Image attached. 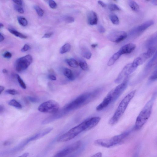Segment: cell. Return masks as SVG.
Wrapping results in <instances>:
<instances>
[{
	"mask_svg": "<svg viewBox=\"0 0 157 157\" xmlns=\"http://www.w3.org/2000/svg\"><path fill=\"white\" fill-rule=\"evenodd\" d=\"M127 37V33L122 31H116L111 32L107 36L109 40L116 43H119L123 41Z\"/></svg>",
	"mask_w": 157,
	"mask_h": 157,
	"instance_id": "8fae6325",
	"label": "cell"
},
{
	"mask_svg": "<svg viewBox=\"0 0 157 157\" xmlns=\"http://www.w3.org/2000/svg\"><path fill=\"white\" fill-rule=\"evenodd\" d=\"M133 157H138L137 154H136Z\"/></svg>",
	"mask_w": 157,
	"mask_h": 157,
	"instance_id": "680465c9",
	"label": "cell"
},
{
	"mask_svg": "<svg viewBox=\"0 0 157 157\" xmlns=\"http://www.w3.org/2000/svg\"><path fill=\"white\" fill-rule=\"evenodd\" d=\"M87 18L89 25H93L97 24L98 18L95 12L93 11L89 12L87 14Z\"/></svg>",
	"mask_w": 157,
	"mask_h": 157,
	"instance_id": "e0dca14e",
	"label": "cell"
},
{
	"mask_svg": "<svg viewBox=\"0 0 157 157\" xmlns=\"http://www.w3.org/2000/svg\"><path fill=\"white\" fill-rule=\"evenodd\" d=\"M83 131H85V124L83 122L59 137L57 138V142H64L69 141L72 139Z\"/></svg>",
	"mask_w": 157,
	"mask_h": 157,
	"instance_id": "5b68a950",
	"label": "cell"
},
{
	"mask_svg": "<svg viewBox=\"0 0 157 157\" xmlns=\"http://www.w3.org/2000/svg\"><path fill=\"white\" fill-rule=\"evenodd\" d=\"M28 98L29 100L33 103H36L38 101V99L35 98L30 97H29Z\"/></svg>",
	"mask_w": 157,
	"mask_h": 157,
	"instance_id": "ee69618b",
	"label": "cell"
},
{
	"mask_svg": "<svg viewBox=\"0 0 157 157\" xmlns=\"http://www.w3.org/2000/svg\"><path fill=\"white\" fill-rule=\"evenodd\" d=\"M14 7L15 9L19 13L23 14L24 12L23 8L21 6L17 4H15L14 5Z\"/></svg>",
	"mask_w": 157,
	"mask_h": 157,
	"instance_id": "d590c367",
	"label": "cell"
},
{
	"mask_svg": "<svg viewBox=\"0 0 157 157\" xmlns=\"http://www.w3.org/2000/svg\"><path fill=\"white\" fill-rule=\"evenodd\" d=\"M49 78L50 79L53 80V81H55L56 79V77L54 75H49Z\"/></svg>",
	"mask_w": 157,
	"mask_h": 157,
	"instance_id": "c3c4849f",
	"label": "cell"
},
{
	"mask_svg": "<svg viewBox=\"0 0 157 157\" xmlns=\"http://www.w3.org/2000/svg\"><path fill=\"white\" fill-rule=\"evenodd\" d=\"M98 30L100 33H103L106 32L105 29L102 25H100L98 27Z\"/></svg>",
	"mask_w": 157,
	"mask_h": 157,
	"instance_id": "ab89813d",
	"label": "cell"
},
{
	"mask_svg": "<svg viewBox=\"0 0 157 157\" xmlns=\"http://www.w3.org/2000/svg\"><path fill=\"white\" fill-rule=\"evenodd\" d=\"M102 154L101 152L96 153L91 157H102Z\"/></svg>",
	"mask_w": 157,
	"mask_h": 157,
	"instance_id": "7dc6e473",
	"label": "cell"
},
{
	"mask_svg": "<svg viewBox=\"0 0 157 157\" xmlns=\"http://www.w3.org/2000/svg\"><path fill=\"white\" fill-rule=\"evenodd\" d=\"M71 48V46L69 43L65 44L61 47L60 50V53L63 54L69 51Z\"/></svg>",
	"mask_w": 157,
	"mask_h": 157,
	"instance_id": "4316f807",
	"label": "cell"
},
{
	"mask_svg": "<svg viewBox=\"0 0 157 157\" xmlns=\"http://www.w3.org/2000/svg\"><path fill=\"white\" fill-rule=\"evenodd\" d=\"M3 73H4V74H7V73H8V71H7V69H3Z\"/></svg>",
	"mask_w": 157,
	"mask_h": 157,
	"instance_id": "9f6ffc18",
	"label": "cell"
},
{
	"mask_svg": "<svg viewBox=\"0 0 157 157\" xmlns=\"http://www.w3.org/2000/svg\"><path fill=\"white\" fill-rule=\"evenodd\" d=\"M157 72L156 69L153 72L149 78V82H152L156 81L157 78Z\"/></svg>",
	"mask_w": 157,
	"mask_h": 157,
	"instance_id": "1f68e13d",
	"label": "cell"
},
{
	"mask_svg": "<svg viewBox=\"0 0 157 157\" xmlns=\"http://www.w3.org/2000/svg\"><path fill=\"white\" fill-rule=\"evenodd\" d=\"M122 55L119 51H118L114 54L109 59L107 65L109 66H111L114 64L116 61Z\"/></svg>",
	"mask_w": 157,
	"mask_h": 157,
	"instance_id": "d6986e66",
	"label": "cell"
},
{
	"mask_svg": "<svg viewBox=\"0 0 157 157\" xmlns=\"http://www.w3.org/2000/svg\"><path fill=\"white\" fill-rule=\"evenodd\" d=\"M8 30L11 33L17 36V37L22 38V39H26L27 38V36L18 32L17 31L13 30V29H8Z\"/></svg>",
	"mask_w": 157,
	"mask_h": 157,
	"instance_id": "cb8c5ba5",
	"label": "cell"
},
{
	"mask_svg": "<svg viewBox=\"0 0 157 157\" xmlns=\"http://www.w3.org/2000/svg\"><path fill=\"white\" fill-rule=\"evenodd\" d=\"M66 62L69 66L74 68H76L78 67V64L76 60L73 58H70L66 60Z\"/></svg>",
	"mask_w": 157,
	"mask_h": 157,
	"instance_id": "d4e9b609",
	"label": "cell"
},
{
	"mask_svg": "<svg viewBox=\"0 0 157 157\" xmlns=\"http://www.w3.org/2000/svg\"><path fill=\"white\" fill-rule=\"evenodd\" d=\"M13 1L16 3V4L19 5V6H21L23 4L22 1Z\"/></svg>",
	"mask_w": 157,
	"mask_h": 157,
	"instance_id": "f6af8a7d",
	"label": "cell"
},
{
	"mask_svg": "<svg viewBox=\"0 0 157 157\" xmlns=\"http://www.w3.org/2000/svg\"><path fill=\"white\" fill-rule=\"evenodd\" d=\"M109 8L111 12L117 11L120 10V9L117 5L114 4H111L109 5Z\"/></svg>",
	"mask_w": 157,
	"mask_h": 157,
	"instance_id": "836d02e7",
	"label": "cell"
},
{
	"mask_svg": "<svg viewBox=\"0 0 157 157\" xmlns=\"http://www.w3.org/2000/svg\"><path fill=\"white\" fill-rule=\"evenodd\" d=\"M6 92L7 93L13 95L17 94L18 93V91L15 89H8L6 91Z\"/></svg>",
	"mask_w": 157,
	"mask_h": 157,
	"instance_id": "f35d334b",
	"label": "cell"
},
{
	"mask_svg": "<svg viewBox=\"0 0 157 157\" xmlns=\"http://www.w3.org/2000/svg\"><path fill=\"white\" fill-rule=\"evenodd\" d=\"M109 18L112 23L114 25H118L119 24V18L116 14H111L109 15Z\"/></svg>",
	"mask_w": 157,
	"mask_h": 157,
	"instance_id": "83f0119b",
	"label": "cell"
},
{
	"mask_svg": "<svg viewBox=\"0 0 157 157\" xmlns=\"http://www.w3.org/2000/svg\"><path fill=\"white\" fill-rule=\"evenodd\" d=\"M49 4L50 8L53 9H56L57 8V5L54 1H50L49 2Z\"/></svg>",
	"mask_w": 157,
	"mask_h": 157,
	"instance_id": "8d00e7d4",
	"label": "cell"
},
{
	"mask_svg": "<svg viewBox=\"0 0 157 157\" xmlns=\"http://www.w3.org/2000/svg\"><path fill=\"white\" fill-rule=\"evenodd\" d=\"M136 92L134 90L127 95L120 102L114 115L109 121V125H111L116 124L119 121L124 113L129 103L134 97Z\"/></svg>",
	"mask_w": 157,
	"mask_h": 157,
	"instance_id": "7a4b0ae2",
	"label": "cell"
},
{
	"mask_svg": "<svg viewBox=\"0 0 157 157\" xmlns=\"http://www.w3.org/2000/svg\"><path fill=\"white\" fill-rule=\"evenodd\" d=\"M30 49V46L27 44H25L23 47V48L22 49L21 51L22 52H25L27 51Z\"/></svg>",
	"mask_w": 157,
	"mask_h": 157,
	"instance_id": "60d3db41",
	"label": "cell"
},
{
	"mask_svg": "<svg viewBox=\"0 0 157 157\" xmlns=\"http://www.w3.org/2000/svg\"><path fill=\"white\" fill-rule=\"evenodd\" d=\"M9 104L18 108H21L22 107L21 104L14 100H11L9 102Z\"/></svg>",
	"mask_w": 157,
	"mask_h": 157,
	"instance_id": "f1b7e54d",
	"label": "cell"
},
{
	"mask_svg": "<svg viewBox=\"0 0 157 157\" xmlns=\"http://www.w3.org/2000/svg\"><path fill=\"white\" fill-rule=\"evenodd\" d=\"M136 47L134 44L130 43L124 45L118 51L122 55L130 54L134 51Z\"/></svg>",
	"mask_w": 157,
	"mask_h": 157,
	"instance_id": "9a60e30c",
	"label": "cell"
},
{
	"mask_svg": "<svg viewBox=\"0 0 157 157\" xmlns=\"http://www.w3.org/2000/svg\"><path fill=\"white\" fill-rule=\"evenodd\" d=\"M12 54L11 53L8 52H5L3 54V56L7 58H10L12 57Z\"/></svg>",
	"mask_w": 157,
	"mask_h": 157,
	"instance_id": "b9f144b4",
	"label": "cell"
},
{
	"mask_svg": "<svg viewBox=\"0 0 157 157\" xmlns=\"http://www.w3.org/2000/svg\"><path fill=\"white\" fill-rule=\"evenodd\" d=\"M130 132V131H125L110 138L98 139L95 141V143L96 145L105 148L112 147L121 143L129 135Z\"/></svg>",
	"mask_w": 157,
	"mask_h": 157,
	"instance_id": "277c9868",
	"label": "cell"
},
{
	"mask_svg": "<svg viewBox=\"0 0 157 157\" xmlns=\"http://www.w3.org/2000/svg\"><path fill=\"white\" fill-rule=\"evenodd\" d=\"M129 4L131 9L135 12H138L139 10V7L136 2L133 1H129Z\"/></svg>",
	"mask_w": 157,
	"mask_h": 157,
	"instance_id": "484cf974",
	"label": "cell"
},
{
	"mask_svg": "<svg viewBox=\"0 0 157 157\" xmlns=\"http://www.w3.org/2000/svg\"><path fill=\"white\" fill-rule=\"evenodd\" d=\"M81 144L80 141L74 142L56 153L54 157H65L77 150Z\"/></svg>",
	"mask_w": 157,
	"mask_h": 157,
	"instance_id": "30bf717a",
	"label": "cell"
},
{
	"mask_svg": "<svg viewBox=\"0 0 157 157\" xmlns=\"http://www.w3.org/2000/svg\"><path fill=\"white\" fill-rule=\"evenodd\" d=\"M64 74L69 79L72 80L74 79V75L72 71L70 69L67 68H65L64 69Z\"/></svg>",
	"mask_w": 157,
	"mask_h": 157,
	"instance_id": "603a6c76",
	"label": "cell"
},
{
	"mask_svg": "<svg viewBox=\"0 0 157 157\" xmlns=\"http://www.w3.org/2000/svg\"><path fill=\"white\" fill-rule=\"evenodd\" d=\"M64 20L65 22L68 23H71L74 22V19L71 16H67L65 18Z\"/></svg>",
	"mask_w": 157,
	"mask_h": 157,
	"instance_id": "74e56055",
	"label": "cell"
},
{
	"mask_svg": "<svg viewBox=\"0 0 157 157\" xmlns=\"http://www.w3.org/2000/svg\"><path fill=\"white\" fill-rule=\"evenodd\" d=\"M4 87L2 86H0V94L4 91Z\"/></svg>",
	"mask_w": 157,
	"mask_h": 157,
	"instance_id": "816d5d0a",
	"label": "cell"
},
{
	"mask_svg": "<svg viewBox=\"0 0 157 157\" xmlns=\"http://www.w3.org/2000/svg\"><path fill=\"white\" fill-rule=\"evenodd\" d=\"M136 69V68L133 66L132 63L128 64L123 67L117 77L115 80V83L116 84L121 83Z\"/></svg>",
	"mask_w": 157,
	"mask_h": 157,
	"instance_id": "9c48e42d",
	"label": "cell"
},
{
	"mask_svg": "<svg viewBox=\"0 0 157 157\" xmlns=\"http://www.w3.org/2000/svg\"><path fill=\"white\" fill-rule=\"evenodd\" d=\"M3 27H4V25L3 24L0 23V29L2 28Z\"/></svg>",
	"mask_w": 157,
	"mask_h": 157,
	"instance_id": "6f0895ef",
	"label": "cell"
},
{
	"mask_svg": "<svg viewBox=\"0 0 157 157\" xmlns=\"http://www.w3.org/2000/svg\"><path fill=\"white\" fill-rule=\"evenodd\" d=\"M156 50V48L155 47H152L148 48L146 52L140 55L142 60L144 62H145L149 58L152 56L154 54Z\"/></svg>",
	"mask_w": 157,
	"mask_h": 157,
	"instance_id": "ac0fdd59",
	"label": "cell"
},
{
	"mask_svg": "<svg viewBox=\"0 0 157 157\" xmlns=\"http://www.w3.org/2000/svg\"><path fill=\"white\" fill-rule=\"evenodd\" d=\"M60 105L57 102L54 100H50L41 104L38 107L40 112L44 113L55 114L59 111Z\"/></svg>",
	"mask_w": 157,
	"mask_h": 157,
	"instance_id": "8992f818",
	"label": "cell"
},
{
	"mask_svg": "<svg viewBox=\"0 0 157 157\" xmlns=\"http://www.w3.org/2000/svg\"><path fill=\"white\" fill-rule=\"evenodd\" d=\"M32 56L28 55L17 60L15 63V69L18 72H21L26 70L32 63Z\"/></svg>",
	"mask_w": 157,
	"mask_h": 157,
	"instance_id": "ba28073f",
	"label": "cell"
},
{
	"mask_svg": "<svg viewBox=\"0 0 157 157\" xmlns=\"http://www.w3.org/2000/svg\"><path fill=\"white\" fill-rule=\"evenodd\" d=\"M18 20L19 24L22 26L25 27L28 24V22L24 17L19 16L18 18Z\"/></svg>",
	"mask_w": 157,
	"mask_h": 157,
	"instance_id": "f546056e",
	"label": "cell"
},
{
	"mask_svg": "<svg viewBox=\"0 0 157 157\" xmlns=\"http://www.w3.org/2000/svg\"><path fill=\"white\" fill-rule=\"evenodd\" d=\"M53 128L51 127L48 128L46 129L42 130L39 132L36 133V134L31 137L27 140V142H28L34 140L39 139L43 137L46 135L50 133L52 130Z\"/></svg>",
	"mask_w": 157,
	"mask_h": 157,
	"instance_id": "5bb4252c",
	"label": "cell"
},
{
	"mask_svg": "<svg viewBox=\"0 0 157 157\" xmlns=\"http://www.w3.org/2000/svg\"><path fill=\"white\" fill-rule=\"evenodd\" d=\"M3 109H4L0 105V113H2L3 112Z\"/></svg>",
	"mask_w": 157,
	"mask_h": 157,
	"instance_id": "11a10c76",
	"label": "cell"
},
{
	"mask_svg": "<svg viewBox=\"0 0 157 157\" xmlns=\"http://www.w3.org/2000/svg\"><path fill=\"white\" fill-rule=\"evenodd\" d=\"M81 52L83 57L87 59H90L92 56V53L87 48L82 49Z\"/></svg>",
	"mask_w": 157,
	"mask_h": 157,
	"instance_id": "7402d4cb",
	"label": "cell"
},
{
	"mask_svg": "<svg viewBox=\"0 0 157 157\" xmlns=\"http://www.w3.org/2000/svg\"><path fill=\"white\" fill-rule=\"evenodd\" d=\"M128 77L120 85L113 88L108 94L112 98V103L116 101L119 98L127 88L128 83Z\"/></svg>",
	"mask_w": 157,
	"mask_h": 157,
	"instance_id": "52a82bcc",
	"label": "cell"
},
{
	"mask_svg": "<svg viewBox=\"0 0 157 157\" xmlns=\"http://www.w3.org/2000/svg\"><path fill=\"white\" fill-rule=\"evenodd\" d=\"M53 33L51 32L45 34L43 36V38H50L51 36L53 35Z\"/></svg>",
	"mask_w": 157,
	"mask_h": 157,
	"instance_id": "7bdbcfd3",
	"label": "cell"
},
{
	"mask_svg": "<svg viewBox=\"0 0 157 157\" xmlns=\"http://www.w3.org/2000/svg\"><path fill=\"white\" fill-rule=\"evenodd\" d=\"M101 118L99 117H95L88 118L85 120L84 122L85 131L90 130L98 124Z\"/></svg>",
	"mask_w": 157,
	"mask_h": 157,
	"instance_id": "4fadbf2b",
	"label": "cell"
},
{
	"mask_svg": "<svg viewBox=\"0 0 157 157\" xmlns=\"http://www.w3.org/2000/svg\"><path fill=\"white\" fill-rule=\"evenodd\" d=\"M157 42V35L155 34L152 36L148 41L147 43V46L148 48L154 47V45L156 44Z\"/></svg>",
	"mask_w": 157,
	"mask_h": 157,
	"instance_id": "44dd1931",
	"label": "cell"
},
{
	"mask_svg": "<svg viewBox=\"0 0 157 157\" xmlns=\"http://www.w3.org/2000/svg\"><path fill=\"white\" fill-rule=\"evenodd\" d=\"M102 91L103 89L102 88H98L92 92L81 95L74 101L67 105L65 108V110L66 111H70L77 109L96 98L101 94Z\"/></svg>",
	"mask_w": 157,
	"mask_h": 157,
	"instance_id": "6da1fadb",
	"label": "cell"
},
{
	"mask_svg": "<svg viewBox=\"0 0 157 157\" xmlns=\"http://www.w3.org/2000/svg\"><path fill=\"white\" fill-rule=\"evenodd\" d=\"M157 58V53L155 54L153 58L150 60L148 63L147 64L145 68V72H148L150 69L152 68V67L154 65L156 62Z\"/></svg>",
	"mask_w": 157,
	"mask_h": 157,
	"instance_id": "ffe728a7",
	"label": "cell"
},
{
	"mask_svg": "<svg viewBox=\"0 0 157 157\" xmlns=\"http://www.w3.org/2000/svg\"><path fill=\"white\" fill-rule=\"evenodd\" d=\"M79 65L80 67L84 71H87L88 69V66L86 62L82 60L80 61Z\"/></svg>",
	"mask_w": 157,
	"mask_h": 157,
	"instance_id": "4dcf8cb0",
	"label": "cell"
},
{
	"mask_svg": "<svg viewBox=\"0 0 157 157\" xmlns=\"http://www.w3.org/2000/svg\"><path fill=\"white\" fill-rule=\"evenodd\" d=\"M16 76H17L18 81L22 88L23 89H26L27 88L23 80L17 74L16 75Z\"/></svg>",
	"mask_w": 157,
	"mask_h": 157,
	"instance_id": "e575fe53",
	"label": "cell"
},
{
	"mask_svg": "<svg viewBox=\"0 0 157 157\" xmlns=\"http://www.w3.org/2000/svg\"><path fill=\"white\" fill-rule=\"evenodd\" d=\"M98 3L102 7H103V8H105L107 6V5L105 3L101 1H98Z\"/></svg>",
	"mask_w": 157,
	"mask_h": 157,
	"instance_id": "bcb514c9",
	"label": "cell"
},
{
	"mask_svg": "<svg viewBox=\"0 0 157 157\" xmlns=\"http://www.w3.org/2000/svg\"><path fill=\"white\" fill-rule=\"evenodd\" d=\"M154 24V22L153 20H149L145 22L141 25L134 28L130 32L131 35H137L144 32L149 27Z\"/></svg>",
	"mask_w": 157,
	"mask_h": 157,
	"instance_id": "7c38bea8",
	"label": "cell"
},
{
	"mask_svg": "<svg viewBox=\"0 0 157 157\" xmlns=\"http://www.w3.org/2000/svg\"><path fill=\"white\" fill-rule=\"evenodd\" d=\"M98 46L97 44H92V45H91V46L93 48H96V47Z\"/></svg>",
	"mask_w": 157,
	"mask_h": 157,
	"instance_id": "f5cc1de1",
	"label": "cell"
},
{
	"mask_svg": "<svg viewBox=\"0 0 157 157\" xmlns=\"http://www.w3.org/2000/svg\"><path fill=\"white\" fill-rule=\"evenodd\" d=\"M156 95L155 94L151 99L146 104L137 117L135 126V128L136 130L141 129L150 117L153 103L156 97Z\"/></svg>",
	"mask_w": 157,
	"mask_h": 157,
	"instance_id": "3957f363",
	"label": "cell"
},
{
	"mask_svg": "<svg viewBox=\"0 0 157 157\" xmlns=\"http://www.w3.org/2000/svg\"><path fill=\"white\" fill-rule=\"evenodd\" d=\"M151 2L154 5H156L157 4V1H151Z\"/></svg>",
	"mask_w": 157,
	"mask_h": 157,
	"instance_id": "db71d44e",
	"label": "cell"
},
{
	"mask_svg": "<svg viewBox=\"0 0 157 157\" xmlns=\"http://www.w3.org/2000/svg\"><path fill=\"white\" fill-rule=\"evenodd\" d=\"M4 38L2 34L0 33V42H2L4 40Z\"/></svg>",
	"mask_w": 157,
	"mask_h": 157,
	"instance_id": "f907efd6",
	"label": "cell"
},
{
	"mask_svg": "<svg viewBox=\"0 0 157 157\" xmlns=\"http://www.w3.org/2000/svg\"><path fill=\"white\" fill-rule=\"evenodd\" d=\"M34 8L38 15L42 17L44 14V11L42 9L37 5H35Z\"/></svg>",
	"mask_w": 157,
	"mask_h": 157,
	"instance_id": "d6a6232c",
	"label": "cell"
},
{
	"mask_svg": "<svg viewBox=\"0 0 157 157\" xmlns=\"http://www.w3.org/2000/svg\"><path fill=\"white\" fill-rule=\"evenodd\" d=\"M29 155V153H24L22 155L20 156H19L18 157H28Z\"/></svg>",
	"mask_w": 157,
	"mask_h": 157,
	"instance_id": "681fc988",
	"label": "cell"
},
{
	"mask_svg": "<svg viewBox=\"0 0 157 157\" xmlns=\"http://www.w3.org/2000/svg\"><path fill=\"white\" fill-rule=\"evenodd\" d=\"M111 103H112V98L108 94H107L102 103L96 107V110L98 111L103 110Z\"/></svg>",
	"mask_w": 157,
	"mask_h": 157,
	"instance_id": "2e32d148",
	"label": "cell"
}]
</instances>
